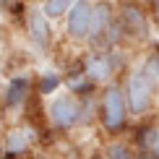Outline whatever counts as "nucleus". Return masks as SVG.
Segmentation results:
<instances>
[{
  "label": "nucleus",
  "instance_id": "obj_1",
  "mask_svg": "<svg viewBox=\"0 0 159 159\" xmlns=\"http://www.w3.org/2000/svg\"><path fill=\"white\" fill-rule=\"evenodd\" d=\"M133 128V115L128 110L123 81H112L99 89L97 97V130L102 138H123Z\"/></svg>",
  "mask_w": 159,
  "mask_h": 159
},
{
  "label": "nucleus",
  "instance_id": "obj_2",
  "mask_svg": "<svg viewBox=\"0 0 159 159\" xmlns=\"http://www.w3.org/2000/svg\"><path fill=\"white\" fill-rule=\"evenodd\" d=\"M120 81H123V89H125V99H128V110H130V115H133V123L157 117L159 84H157V78L143 68V63L141 60L133 63L123 73Z\"/></svg>",
  "mask_w": 159,
  "mask_h": 159
},
{
  "label": "nucleus",
  "instance_id": "obj_3",
  "mask_svg": "<svg viewBox=\"0 0 159 159\" xmlns=\"http://www.w3.org/2000/svg\"><path fill=\"white\" fill-rule=\"evenodd\" d=\"M81 65H84L86 76L102 89V86H107L112 81H120L123 73L133 63H128L125 47H117V50H84Z\"/></svg>",
  "mask_w": 159,
  "mask_h": 159
},
{
  "label": "nucleus",
  "instance_id": "obj_4",
  "mask_svg": "<svg viewBox=\"0 0 159 159\" xmlns=\"http://www.w3.org/2000/svg\"><path fill=\"white\" fill-rule=\"evenodd\" d=\"M44 123L52 133L57 136H70L84 128V107L81 99L70 91H60L52 99L44 102Z\"/></svg>",
  "mask_w": 159,
  "mask_h": 159
},
{
  "label": "nucleus",
  "instance_id": "obj_5",
  "mask_svg": "<svg viewBox=\"0 0 159 159\" xmlns=\"http://www.w3.org/2000/svg\"><path fill=\"white\" fill-rule=\"evenodd\" d=\"M117 21H120V29H123L128 47L151 44L154 24H151L146 3H141V0H117Z\"/></svg>",
  "mask_w": 159,
  "mask_h": 159
},
{
  "label": "nucleus",
  "instance_id": "obj_6",
  "mask_svg": "<svg viewBox=\"0 0 159 159\" xmlns=\"http://www.w3.org/2000/svg\"><path fill=\"white\" fill-rule=\"evenodd\" d=\"M91 24H94V0H76L73 8L60 24V37L70 47H89L91 39Z\"/></svg>",
  "mask_w": 159,
  "mask_h": 159
},
{
  "label": "nucleus",
  "instance_id": "obj_7",
  "mask_svg": "<svg viewBox=\"0 0 159 159\" xmlns=\"http://www.w3.org/2000/svg\"><path fill=\"white\" fill-rule=\"evenodd\" d=\"M21 29H24V37H26V42H29V47L34 52H39V55H52V50H55V44H57L55 24L42 13V8H39L37 3H29V11H26V16H24Z\"/></svg>",
  "mask_w": 159,
  "mask_h": 159
},
{
  "label": "nucleus",
  "instance_id": "obj_8",
  "mask_svg": "<svg viewBox=\"0 0 159 159\" xmlns=\"http://www.w3.org/2000/svg\"><path fill=\"white\" fill-rule=\"evenodd\" d=\"M34 97V73L16 70L5 78L0 89V112H24Z\"/></svg>",
  "mask_w": 159,
  "mask_h": 159
},
{
  "label": "nucleus",
  "instance_id": "obj_9",
  "mask_svg": "<svg viewBox=\"0 0 159 159\" xmlns=\"http://www.w3.org/2000/svg\"><path fill=\"white\" fill-rule=\"evenodd\" d=\"M117 24V0H94V24H91V39L86 50L102 47L110 29Z\"/></svg>",
  "mask_w": 159,
  "mask_h": 159
},
{
  "label": "nucleus",
  "instance_id": "obj_10",
  "mask_svg": "<svg viewBox=\"0 0 159 159\" xmlns=\"http://www.w3.org/2000/svg\"><path fill=\"white\" fill-rule=\"evenodd\" d=\"M3 138V149H5V159H24L31 154L34 149V128L29 125H8V128L0 133Z\"/></svg>",
  "mask_w": 159,
  "mask_h": 159
},
{
  "label": "nucleus",
  "instance_id": "obj_11",
  "mask_svg": "<svg viewBox=\"0 0 159 159\" xmlns=\"http://www.w3.org/2000/svg\"><path fill=\"white\" fill-rule=\"evenodd\" d=\"M65 89V73L60 68H44V70H37L34 73V94L47 102L55 94H60Z\"/></svg>",
  "mask_w": 159,
  "mask_h": 159
},
{
  "label": "nucleus",
  "instance_id": "obj_12",
  "mask_svg": "<svg viewBox=\"0 0 159 159\" xmlns=\"http://www.w3.org/2000/svg\"><path fill=\"white\" fill-rule=\"evenodd\" d=\"M102 151L107 159H136L138 157V149L133 146L128 136L123 138H104L102 141Z\"/></svg>",
  "mask_w": 159,
  "mask_h": 159
},
{
  "label": "nucleus",
  "instance_id": "obj_13",
  "mask_svg": "<svg viewBox=\"0 0 159 159\" xmlns=\"http://www.w3.org/2000/svg\"><path fill=\"white\" fill-rule=\"evenodd\" d=\"M76 0H42V3H37L42 13L50 18L52 24H63V18L68 16V11L73 8Z\"/></svg>",
  "mask_w": 159,
  "mask_h": 159
},
{
  "label": "nucleus",
  "instance_id": "obj_14",
  "mask_svg": "<svg viewBox=\"0 0 159 159\" xmlns=\"http://www.w3.org/2000/svg\"><path fill=\"white\" fill-rule=\"evenodd\" d=\"M146 8H149V16H151V24H154V29L159 31V0H149Z\"/></svg>",
  "mask_w": 159,
  "mask_h": 159
},
{
  "label": "nucleus",
  "instance_id": "obj_15",
  "mask_svg": "<svg viewBox=\"0 0 159 159\" xmlns=\"http://www.w3.org/2000/svg\"><path fill=\"white\" fill-rule=\"evenodd\" d=\"M84 159H107V157H104V151H102V146H97V149H91V151H89V154H86Z\"/></svg>",
  "mask_w": 159,
  "mask_h": 159
},
{
  "label": "nucleus",
  "instance_id": "obj_16",
  "mask_svg": "<svg viewBox=\"0 0 159 159\" xmlns=\"http://www.w3.org/2000/svg\"><path fill=\"white\" fill-rule=\"evenodd\" d=\"M13 5H16V0H0V13H11Z\"/></svg>",
  "mask_w": 159,
  "mask_h": 159
},
{
  "label": "nucleus",
  "instance_id": "obj_17",
  "mask_svg": "<svg viewBox=\"0 0 159 159\" xmlns=\"http://www.w3.org/2000/svg\"><path fill=\"white\" fill-rule=\"evenodd\" d=\"M136 159H159V157H157L151 149H143V151H138V157H136Z\"/></svg>",
  "mask_w": 159,
  "mask_h": 159
},
{
  "label": "nucleus",
  "instance_id": "obj_18",
  "mask_svg": "<svg viewBox=\"0 0 159 159\" xmlns=\"http://www.w3.org/2000/svg\"><path fill=\"white\" fill-rule=\"evenodd\" d=\"M154 154L159 157V133H157V141H154Z\"/></svg>",
  "mask_w": 159,
  "mask_h": 159
},
{
  "label": "nucleus",
  "instance_id": "obj_19",
  "mask_svg": "<svg viewBox=\"0 0 159 159\" xmlns=\"http://www.w3.org/2000/svg\"><path fill=\"white\" fill-rule=\"evenodd\" d=\"M0 159H5V149H3V138H0Z\"/></svg>",
  "mask_w": 159,
  "mask_h": 159
},
{
  "label": "nucleus",
  "instance_id": "obj_20",
  "mask_svg": "<svg viewBox=\"0 0 159 159\" xmlns=\"http://www.w3.org/2000/svg\"><path fill=\"white\" fill-rule=\"evenodd\" d=\"M3 60H5V50L0 47V65H3Z\"/></svg>",
  "mask_w": 159,
  "mask_h": 159
},
{
  "label": "nucleus",
  "instance_id": "obj_21",
  "mask_svg": "<svg viewBox=\"0 0 159 159\" xmlns=\"http://www.w3.org/2000/svg\"><path fill=\"white\" fill-rule=\"evenodd\" d=\"M29 3H42V0H29Z\"/></svg>",
  "mask_w": 159,
  "mask_h": 159
},
{
  "label": "nucleus",
  "instance_id": "obj_22",
  "mask_svg": "<svg viewBox=\"0 0 159 159\" xmlns=\"http://www.w3.org/2000/svg\"><path fill=\"white\" fill-rule=\"evenodd\" d=\"M141 3H149V0H141Z\"/></svg>",
  "mask_w": 159,
  "mask_h": 159
}]
</instances>
